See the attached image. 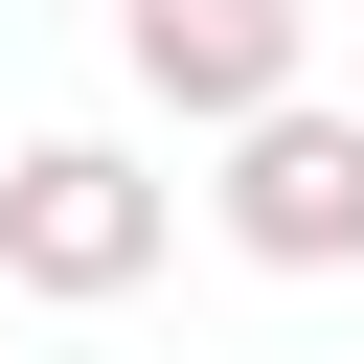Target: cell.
Listing matches in <instances>:
<instances>
[{"instance_id":"obj_4","label":"cell","mask_w":364,"mask_h":364,"mask_svg":"<svg viewBox=\"0 0 364 364\" xmlns=\"http://www.w3.org/2000/svg\"><path fill=\"white\" fill-rule=\"evenodd\" d=\"M0 296H23V273H0Z\"/></svg>"},{"instance_id":"obj_3","label":"cell","mask_w":364,"mask_h":364,"mask_svg":"<svg viewBox=\"0 0 364 364\" xmlns=\"http://www.w3.org/2000/svg\"><path fill=\"white\" fill-rule=\"evenodd\" d=\"M114 68H136L182 136H228V114L318 91V0H114Z\"/></svg>"},{"instance_id":"obj_1","label":"cell","mask_w":364,"mask_h":364,"mask_svg":"<svg viewBox=\"0 0 364 364\" xmlns=\"http://www.w3.org/2000/svg\"><path fill=\"white\" fill-rule=\"evenodd\" d=\"M159 250H182V182H159L136 136H23V159H0V273H23L46 318L136 296Z\"/></svg>"},{"instance_id":"obj_2","label":"cell","mask_w":364,"mask_h":364,"mask_svg":"<svg viewBox=\"0 0 364 364\" xmlns=\"http://www.w3.org/2000/svg\"><path fill=\"white\" fill-rule=\"evenodd\" d=\"M205 228H228L250 273H364V114H318V91L228 114V182H205Z\"/></svg>"}]
</instances>
